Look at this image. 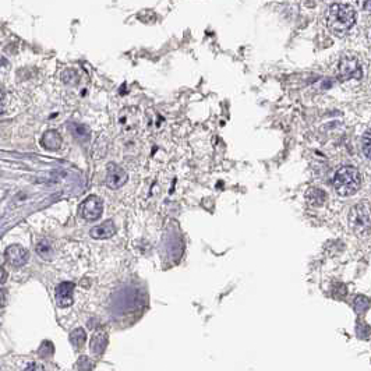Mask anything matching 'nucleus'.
<instances>
[{"label": "nucleus", "mask_w": 371, "mask_h": 371, "mask_svg": "<svg viewBox=\"0 0 371 371\" xmlns=\"http://www.w3.org/2000/svg\"><path fill=\"white\" fill-rule=\"evenodd\" d=\"M36 253L41 258L46 259V261H51L53 257V249H52L51 243L48 240H41L38 246H36Z\"/></svg>", "instance_id": "13"}, {"label": "nucleus", "mask_w": 371, "mask_h": 371, "mask_svg": "<svg viewBox=\"0 0 371 371\" xmlns=\"http://www.w3.org/2000/svg\"><path fill=\"white\" fill-rule=\"evenodd\" d=\"M355 3L360 7L361 10L371 11V0H355Z\"/></svg>", "instance_id": "18"}, {"label": "nucleus", "mask_w": 371, "mask_h": 371, "mask_svg": "<svg viewBox=\"0 0 371 371\" xmlns=\"http://www.w3.org/2000/svg\"><path fill=\"white\" fill-rule=\"evenodd\" d=\"M61 80L63 82L66 84V85H70V86H74L77 85V82H78V73L76 70H73V69H67L66 72L63 73V76H61Z\"/></svg>", "instance_id": "14"}, {"label": "nucleus", "mask_w": 371, "mask_h": 371, "mask_svg": "<svg viewBox=\"0 0 371 371\" xmlns=\"http://www.w3.org/2000/svg\"><path fill=\"white\" fill-rule=\"evenodd\" d=\"M370 38H371V35H370Z\"/></svg>", "instance_id": "22"}, {"label": "nucleus", "mask_w": 371, "mask_h": 371, "mask_svg": "<svg viewBox=\"0 0 371 371\" xmlns=\"http://www.w3.org/2000/svg\"><path fill=\"white\" fill-rule=\"evenodd\" d=\"M7 304V290L0 289V309H3Z\"/></svg>", "instance_id": "19"}, {"label": "nucleus", "mask_w": 371, "mask_h": 371, "mask_svg": "<svg viewBox=\"0 0 371 371\" xmlns=\"http://www.w3.org/2000/svg\"><path fill=\"white\" fill-rule=\"evenodd\" d=\"M349 224L356 233H364L371 229V209L367 203L355 205L349 214Z\"/></svg>", "instance_id": "3"}, {"label": "nucleus", "mask_w": 371, "mask_h": 371, "mask_svg": "<svg viewBox=\"0 0 371 371\" xmlns=\"http://www.w3.org/2000/svg\"><path fill=\"white\" fill-rule=\"evenodd\" d=\"M76 285L73 282H61L55 290V299L59 307H69L73 304V290Z\"/></svg>", "instance_id": "8"}, {"label": "nucleus", "mask_w": 371, "mask_h": 371, "mask_svg": "<svg viewBox=\"0 0 371 371\" xmlns=\"http://www.w3.org/2000/svg\"><path fill=\"white\" fill-rule=\"evenodd\" d=\"M78 211L85 221H97L103 212V201L98 195H90L82 201Z\"/></svg>", "instance_id": "5"}, {"label": "nucleus", "mask_w": 371, "mask_h": 371, "mask_svg": "<svg viewBox=\"0 0 371 371\" xmlns=\"http://www.w3.org/2000/svg\"><path fill=\"white\" fill-rule=\"evenodd\" d=\"M361 148H363V154L366 155V158L371 159V128L370 130H367L366 134H364Z\"/></svg>", "instance_id": "15"}, {"label": "nucleus", "mask_w": 371, "mask_h": 371, "mask_svg": "<svg viewBox=\"0 0 371 371\" xmlns=\"http://www.w3.org/2000/svg\"><path fill=\"white\" fill-rule=\"evenodd\" d=\"M41 144L48 151H56L61 145V136L56 130H49L42 136Z\"/></svg>", "instance_id": "11"}, {"label": "nucleus", "mask_w": 371, "mask_h": 371, "mask_svg": "<svg viewBox=\"0 0 371 371\" xmlns=\"http://www.w3.org/2000/svg\"><path fill=\"white\" fill-rule=\"evenodd\" d=\"M6 279H7V272H6V270L3 267H0V285L5 283Z\"/></svg>", "instance_id": "20"}, {"label": "nucleus", "mask_w": 371, "mask_h": 371, "mask_svg": "<svg viewBox=\"0 0 371 371\" xmlns=\"http://www.w3.org/2000/svg\"><path fill=\"white\" fill-rule=\"evenodd\" d=\"M107 346V332L105 330H97L95 334L92 335L91 341H90V349L94 356H101L105 352Z\"/></svg>", "instance_id": "10"}, {"label": "nucleus", "mask_w": 371, "mask_h": 371, "mask_svg": "<svg viewBox=\"0 0 371 371\" xmlns=\"http://www.w3.org/2000/svg\"><path fill=\"white\" fill-rule=\"evenodd\" d=\"M53 352H55V347H53V345H52L51 342H43L41 346V351H39V356L41 357H49L53 355Z\"/></svg>", "instance_id": "17"}, {"label": "nucleus", "mask_w": 371, "mask_h": 371, "mask_svg": "<svg viewBox=\"0 0 371 371\" xmlns=\"http://www.w3.org/2000/svg\"><path fill=\"white\" fill-rule=\"evenodd\" d=\"M70 342L76 349H81L86 342V334L82 328H77L70 334Z\"/></svg>", "instance_id": "12"}, {"label": "nucleus", "mask_w": 371, "mask_h": 371, "mask_svg": "<svg viewBox=\"0 0 371 371\" xmlns=\"http://www.w3.org/2000/svg\"><path fill=\"white\" fill-rule=\"evenodd\" d=\"M356 13L347 5H332L326 14V24L330 31L336 36H343L355 26Z\"/></svg>", "instance_id": "1"}, {"label": "nucleus", "mask_w": 371, "mask_h": 371, "mask_svg": "<svg viewBox=\"0 0 371 371\" xmlns=\"http://www.w3.org/2000/svg\"><path fill=\"white\" fill-rule=\"evenodd\" d=\"M127 180L128 176L124 169L120 168V166H117L115 163H111V165L107 166L106 179H105L107 187L112 188V190H117V188H120L122 186H124Z\"/></svg>", "instance_id": "6"}, {"label": "nucleus", "mask_w": 371, "mask_h": 371, "mask_svg": "<svg viewBox=\"0 0 371 371\" xmlns=\"http://www.w3.org/2000/svg\"><path fill=\"white\" fill-rule=\"evenodd\" d=\"M6 259L7 263L13 267H23V265L27 264L28 261V250L24 249L21 244H11L6 249Z\"/></svg>", "instance_id": "7"}, {"label": "nucleus", "mask_w": 371, "mask_h": 371, "mask_svg": "<svg viewBox=\"0 0 371 371\" xmlns=\"http://www.w3.org/2000/svg\"><path fill=\"white\" fill-rule=\"evenodd\" d=\"M77 368L78 371H91L94 368V363L86 356H81L77 361Z\"/></svg>", "instance_id": "16"}, {"label": "nucleus", "mask_w": 371, "mask_h": 371, "mask_svg": "<svg viewBox=\"0 0 371 371\" xmlns=\"http://www.w3.org/2000/svg\"><path fill=\"white\" fill-rule=\"evenodd\" d=\"M360 184V173L353 166H342L334 176V188L336 193L343 197L357 193Z\"/></svg>", "instance_id": "2"}, {"label": "nucleus", "mask_w": 371, "mask_h": 371, "mask_svg": "<svg viewBox=\"0 0 371 371\" xmlns=\"http://www.w3.org/2000/svg\"><path fill=\"white\" fill-rule=\"evenodd\" d=\"M28 371H43V368H41L39 366H32Z\"/></svg>", "instance_id": "21"}, {"label": "nucleus", "mask_w": 371, "mask_h": 371, "mask_svg": "<svg viewBox=\"0 0 371 371\" xmlns=\"http://www.w3.org/2000/svg\"><path fill=\"white\" fill-rule=\"evenodd\" d=\"M361 77V66L357 57L352 55H346L341 59L338 64V78L341 81H347L352 78H360Z\"/></svg>", "instance_id": "4"}, {"label": "nucleus", "mask_w": 371, "mask_h": 371, "mask_svg": "<svg viewBox=\"0 0 371 371\" xmlns=\"http://www.w3.org/2000/svg\"><path fill=\"white\" fill-rule=\"evenodd\" d=\"M91 237L97 240H105V239H111L116 234V226L113 224L111 219H107L105 222H102L98 226H94L91 229Z\"/></svg>", "instance_id": "9"}]
</instances>
